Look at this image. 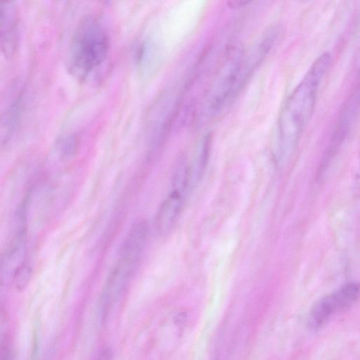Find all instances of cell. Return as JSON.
Listing matches in <instances>:
<instances>
[{
    "mask_svg": "<svg viewBox=\"0 0 360 360\" xmlns=\"http://www.w3.org/2000/svg\"><path fill=\"white\" fill-rule=\"evenodd\" d=\"M331 62L321 54L287 98L278 117L275 160L285 165L291 157L314 109L318 89Z\"/></svg>",
    "mask_w": 360,
    "mask_h": 360,
    "instance_id": "1",
    "label": "cell"
},
{
    "mask_svg": "<svg viewBox=\"0 0 360 360\" xmlns=\"http://www.w3.org/2000/svg\"><path fill=\"white\" fill-rule=\"evenodd\" d=\"M266 54L265 49L255 42L227 58L207 96V110L210 114H218L233 101Z\"/></svg>",
    "mask_w": 360,
    "mask_h": 360,
    "instance_id": "2",
    "label": "cell"
},
{
    "mask_svg": "<svg viewBox=\"0 0 360 360\" xmlns=\"http://www.w3.org/2000/svg\"><path fill=\"white\" fill-rule=\"evenodd\" d=\"M110 39L106 30L94 18L85 19L72 40L68 54L67 68L70 73L84 79L106 59Z\"/></svg>",
    "mask_w": 360,
    "mask_h": 360,
    "instance_id": "3",
    "label": "cell"
},
{
    "mask_svg": "<svg viewBox=\"0 0 360 360\" xmlns=\"http://www.w3.org/2000/svg\"><path fill=\"white\" fill-rule=\"evenodd\" d=\"M140 259L120 253L119 259L108 275L99 300V309L105 321L116 301L132 279Z\"/></svg>",
    "mask_w": 360,
    "mask_h": 360,
    "instance_id": "4",
    "label": "cell"
},
{
    "mask_svg": "<svg viewBox=\"0 0 360 360\" xmlns=\"http://www.w3.org/2000/svg\"><path fill=\"white\" fill-rule=\"evenodd\" d=\"M360 297V283L345 284L337 291L326 295L317 302L309 316V326L319 329L335 314L352 307Z\"/></svg>",
    "mask_w": 360,
    "mask_h": 360,
    "instance_id": "5",
    "label": "cell"
},
{
    "mask_svg": "<svg viewBox=\"0 0 360 360\" xmlns=\"http://www.w3.org/2000/svg\"><path fill=\"white\" fill-rule=\"evenodd\" d=\"M188 191L186 183L173 181L172 191L160 205L156 217V229L160 235L168 233L174 226Z\"/></svg>",
    "mask_w": 360,
    "mask_h": 360,
    "instance_id": "6",
    "label": "cell"
},
{
    "mask_svg": "<svg viewBox=\"0 0 360 360\" xmlns=\"http://www.w3.org/2000/svg\"><path fill=\"white\" fill-rule=\"evenodd\" d=\"M18 12L11 1H1L0 5L1 45L2 52L10 56L15 51L18 41Z\"/></svg>",
    "mask_w": 360,
    "mask_h": 360,
    "instance_id": "7",
    "label": "cell"
},
{
    "mask_svg": "<svg viewBox=\"0 0 360 360\" xmlns=\"http://www.w3.org/2000/svg\"><path fill=\"white\" fill-rule=\"evenodd\" d=\"M211 136L207 134L201 140L191 164L187 166V180L191 190L202 177L209 157Z\"/></svg>",
    "mask_w": 360,
    "mask_h": 360,
    "instance_id": "8",
    "label": "cell"
},
{
    "mask_svg": "<svg viewBox=\"0 0 360 360\" xmlns=\"http://www.w3.org/2000/svg\"><path fill=\"white\" fill-rule=\"evenodd\" d=\"M78 147L77 137L74 134H67L61 137L57 143V149L60 157L68 159L75 155Z\"/></svg>",
    "mask_w": 360,
    "mask_h": 360,
    "instance_id": "9",
    "label": "cell"
},
{
    "mask_svg": "<svg viewBox=\"0 0 360 360\" xmlns=\"http://www.w3.org/2000/svg\"><path fill=\"white\" fill-rule=\"evenodd\" d=\"M32 276V269L28 264L23 262L13 274V282L15 289L23 290L29 284Z\"/></svg>",
    "mask_w": 360,
    "mask_h": 360,
    "instance_id": "10",
    "label": "cell"
},
{
    "mask_svg": "<svg viewBox=\"0 0 360 360\" xmlns=\"http://www.w3.org/2000/svg\"><path fill=\"white\" fill-rule=\"evenodd\" d=\"M1 342V360H14L13 353L7 344V341L5 340L4 342H3V341Z\"/></svg>",
    "mask_w": 360,
    "mask_h": 360,
    "instance_id": "11",
    "label": "cell"
},
{
    "mask_svg": "<svg viewBox=\"0 0 360 360\" xmlns=\"http://www.w3.org/2000/svg\"><path fill=\"white\" fill-rule=\"evenodd\" d=\"M112 350L110 348H105L99 353L96 360H112Z\"/></svg>",
    "mask_w": 360,
    "mask_h": 360,
    "instance_id": "12",
    "label": "cell"
},
{
    "mask_svg": "<svg viewBox=\"0 0 360 360\" xmlns=\"http://www.w3.org/2000/svg\"><path fill=\"white\" fill-rule=\"evenodd\" d=\"M38 338L37 333L35 332L34 335V342H33V347L32 349V353L30 356V360H37L38 355Z\"/></svg>",
    "mask_w": 360,
    "mask_h": 360,
    "instance_id": "13",
    "label": "cell"
},
{
    "mask_svg": "<svg viewBox=\"0 0 360 360\" xmlns=\"http://www.w3.org/2000/svg\"><path fill=\"white\" fill-rule=\"evenodd\" d=\"M249 3H250V1H238V0L230 1L227 2V4H229V6L234 8L243 7L244 6H246Z\"/></svg>",
    "mask_w": 360,
    "mask_h": 360,
    "instance_id": "14",
    "label": "cell"
}]
</instances>
